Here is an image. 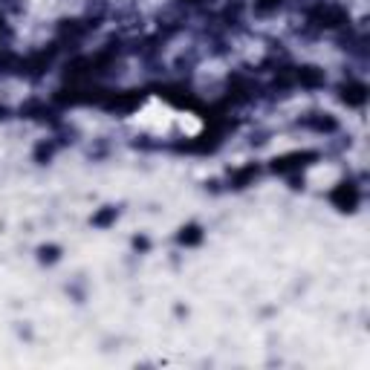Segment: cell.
<instances>
[{
  "mask_svg": "<svg viewBox=\"0 0 370 370\" xmlns=\"http://www.w3.org/2000/svg\"><path fill=\"white\" fill-rule=\"evenodd\" d=\"M307 124H310V127H315V131H321V133H324V131H327V133H333L335 127H339V124H335V119H330V116H318V119H310Z\"/></svg>",
  "mask_w": 370,
  "mask_h": 370,
  "instance_id": "obj_9",
  "label": "cell"
},
{
  "mask_svg": "<svg viewBox=\"0 0 370 370\" xmlns=\"http://www.w3.org/2000/svg\"><path fill=\"white\" fill-rule=\"evenodd\" d=\"M310 159H315V154H310V151H304V154H286V156H278L275 163H272V168H275L278 174H289V171L304 168Z\"/></svg>",
  "mask_w": 370,
  "mask_h": 370,
  "instance_id": "obj_4",
  "label": "cell"
},
{
  "mask_svg": "<svg viewBox=\"0 0 370 370\" xmlns=\"http://www.w3.org/2000/svg\"><path fill=\"white\" fill-rule=\"evenodd\" d=\"M342 102H344L347 107H362V104L367 102V87L359 84V82L344 84V87H342Z\"/></svg>",
  "mask_w": 370,
  "mask_h": 370,
  "instance_id": "obj_5",
  "label": "cell"
},
{
  "mask_svg": "<svg viewBox=\"0 0 370 370\" xmlns=\"http://www.w3.org/2000/svg\"><path fill=\"white\" fill-rule=\"evenodd\" d=\"M113 220H116V208H104V212L93 217V226H110Z\"/></svg>",
  "mask_w": 370,
  "mask_h": 370,
  "instance_id": "obj_10",
  "label": "cell"
},
{
  "mask_svg": "<svg viewBox=\"0 0 370 370\" xmlns=\"http://www.w3.org/2000/svg\"><path fill=\"white\" fill-rule=\"evenodd\" d=\"M176 240H180L183 246H197L200 240H203V229H200V226H185Z\"/></svg>",
  "mask_w": 370,
  "mask_h": 370,
  "instance_id": "obj_8",
  "label": "cell"
},
{
  "mask_svg": "<svg viewBox=\"0 0 370 370\" xmlns=\"http://www.w3.org/2000/svg\"><path fill=\"white\" fill-rule=\"evenodd\" d=\"M185 3H203V0H185Z\"/></svg>",
  "mask_w": 370,
  "mask_h": 370,
  "instance_id": "obj_14",
  "label": "cell"
},
{
  "mask_svg": "<svg viewBox=\"0 0 370 370\" xmlns=\"http://www.w3.org/2000/svg\"><path fill=\"white\" fill-rule=\"evenodd\" d=\"M257 176V165H246V168H240V171H234V176H232V183H234V188H243V185H249L252 180Z\"/></svg>",
  "mask_w": 370,
  "mask_h": 370,
  "instance_id": "obj_7",
  "label": "cell"
},
{
  "mask_svg": "<svg viewBox=\"0 0 370 370\" xmlns=\"http://www.w3.org/2000/svg\"><path fill=\"white\" fill-rule=\"evenodd\" d=\"M295 82L301 87H321V84H324V70H318V67H301L295 73Z\"/></svg>",
  "mask_w": 370,
  "mask_h": 370,
  "instance_id": "obj_6",
  "label": "cell"
},
{
  "mask_svg": "<svg viewBox=\"0 0 370 370\" xmlns=\"http://www.w3.org/2000/svg\"><path fill=\"white\" fill-rule=\"evenodd\" d=\"M139 102H142V95H139L136 90H127V93L107 95V99H104V107H107V110H116V113H127V110H133Z\"/></svg>",
  "mask_w": 370,
  "mask_h": 370,
  "instance_id": "obj_3",
  "label": "cell"
},
{
  "mask_svg": "<svg viewBox=\"0 0 370 370\" xmlns=\"http://www.w3.org/2000/svg\"><path fill=\"white\" fill-rule=\"evenodd\" d=\"M50 154H53V145H41L38 148V159L44 163V159H50Z\"/></svg>",
  "mask_w": 370,
  "mask_h": 370,
  "instance_id": "obj_13",
  "label": "cell"
},
{
  "mask_svg": "<svg viewBox=\"0 0 370 370\" xmlns=\"http://www.w3.org/2000/svg\"><path fill=\"white\" fill-rule=\"evenodd\" d=\"M55 257H58V249H55V246H44V249H41V261H50V263H53Z\"/></svg>",
  "mask_w": 370,
  "mask_h": 370,
  "instance_id": "obj_12",
  "label": "cell"
},
{
  "mask_svg": "<svg viewBox=\"0 0 370 370\" xmlns=\"http://www.w3.org/2000/svg\"><path fill=\"white\" fill-rule=\"evenodd\" d=\"M330 200H333L335 208H342V212H356V205H359V188L353 185V183H339V185L333 188Z\"/></svg>",
  "mask_w": 370,
  "mask_h": 370,
  "instance_id": "obj_2",
  "label": "cell"
},
{
  "mask_svg": "<svg viewBox=\"0 0 370 370\" xmlns=\"http://www.w3.org/2000/svg\"><path fill=\"white\" fill-rule=\"evenodd\" d=\"M310 18L313 24L318 26H327V29H335V26H342L347 21V12L342 6H335V3H318L313 12H310Z\"/></svg>",
  "mask_w": 370,
  "mask_h": 370,
  "instance_id": "obj_1",
  "label": "cell"
},
{
  "mask_svg": "<svg viewBox=\"0 0 370 370\" xmlns=\"http://www.w3.org/2000/svg\"><path fill=\"white\" fill-rule=\"evenodd\" d=\"M281 6V0H255V9L261 12V15H269V12H275Z\"/></svg>",
  "mask_w": 370,
  "mask_h": 370,
  "instance_id": "obj_11",
  "label": "cell"
}]
</instances>
